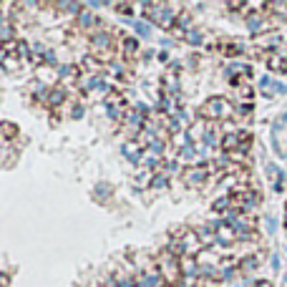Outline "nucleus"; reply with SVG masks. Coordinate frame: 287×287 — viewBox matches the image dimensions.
<instances>
[{"instance_id":"f257e3e1","label":"nucleus","mask_w":287,"mask_h":287,"mask_svg":"<svg viewBox=\"0 0 287 287\" xmlns=\"http://www.w3.org/2000/svg\"><path fill=\"white\" fill-rule=\"evenodd\" d=\"M207 111H214L212 116H227V111H229V106L222 101V98H212L209 103H207Z\"/></svg>"},{"instance_id":"f03ea898","label":"nucleus","mask_w":287,"mask_h":287,"mask_svg":"<svg viewBox=\"0 0 287 287\" xmlns=\"http://www.w3.org/2000/svg\"><path fill=\"white\" fill-rule=\"evenodd\" d=\"M264 222H267V227H270V232H275V227H277V222H275V219H272V217H267V219H264Z\"/></svg>"},{"instance_id":"7ed1b4c3","label":"nucleus","mask_w":287,"mask_h":287,"mask_svg":"<svg viewBox=\"0 0 287 287\" xmlns=\"http://www.w3.org/2000/svg\"><path fill=\"white\" fill-rule=\"evenodd\" d=\"M136 31H139L141 35H149V26H144V23H139V26H136Z\"/></svg>"}]
</instances>
